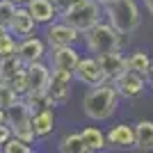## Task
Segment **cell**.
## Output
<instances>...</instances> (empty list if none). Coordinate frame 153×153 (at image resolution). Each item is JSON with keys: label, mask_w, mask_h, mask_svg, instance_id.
<instances>
[{"label": "cell", "mask_w": 153, "mask_h": 153, "mask_svg": "<svg viewBox=\"0 0 153 153\" xmlns=\"http://www.w3.org/2000/svg\"><path fill=\"white\" fill-rule=\"evenodd\" d=\"M85 114L96 121H105L114 114L117 110V89L108 82L94 85V89H89L82 98Z\"/></svg>", "instance_id": "cell-1"}, {"label": "cell", "mask_w": 153, "mask_h": 153, "mask_svg": "<svg viewBox=\"0 0 153 153\" xmlns=\"http://www.w3.org/2000/svg\"><path fill=\"white\" fill-rule=\"evenodd\" d=\"M105 5L110 14V25L119 34H130L140 25V9L135 5V0H110Z\"/></svg>", "instance_id": "cell-2"}, {"label": "cell", "mask_w": 153, "mask_h": 153, "mask_svg": "<svg viewBox=\"0 0 153 153\" xmlns=\"http://www.w3.org/2000/svg\"><path fill=\"white\" fill-rule=\"evenodd\" d=\"M5 121L9 123L14 137H19V140L27 142V144L34 140V130H32V110H30V105H27L25 101L16 98L9 108H5Z\"/></svg>", "instance_id": "cell-3"}, {"label": "cell", "mask_w": 153, "mask_h": 153, "mask_svg": "<svg viewBox=\"0 0 153 153\" xmlns=\"http://www.w3.org/2000/svg\"><path fill=\"white\" fill-rule=\"evenodd\" d=\"M87 48L96 55H105V53H114L119 48V32L108 23H96L87 30Z\"/></svg>", "instance_id": "cell-4"}, {"label": "cell", "mask_w": 153, "mask_h": 153, "mask_svg": "<svg viewBox=\"0 0 153 153\" xmlns=\"http://www.w3.org/2000/svg\"><path fill=\"white\" fill-rule=\"evenodd\" d=\"M62 14H64V21L71 27H76L78 32H87L91 25H96L101 21V9H98L96 0H82V2H78L76 7H71Z\"/></svg>", "instance_id": "cell-5"}, {"label": "cell", "mask_w": 153, "mask_h": 153, "mask_svg": "<svg viewBox=\"0 0 153 153\" xmlns=\"http://www.w3.org/2000/svg\"><path fill=\"white\" fill-rule=\"evenodd\" d=\"M71 80H73V73L71 71H53L51 80H48V87H46V101L48 105L53 103H62L69 98V91H71Z\"/></svg>", "instance_id": "cell-6"}, {"label": "cell", "mask_w": 153, "mask_h": 153, "mask_svg": "<svg viewBox=\"0 0 153 153\" xmlns=\"http://www.w3.org/2000/svg\"><path fill=\"white\" fill-rule=\"evenodd\" d=\"M25 78H27V94L25 96H44L46 87H48V80H51V71L39 59V62H32L25 66Z\"/></svg>", "instance_id": "cell-7"}, {"label": "cell", "mask_w": 153, "mask_h": 153, "mask_svg": "<svg viewBox=\"0 0 153 153\" xmlns=\"http://www.w3.org/2000/svg\"><path fill=\"white\" fill-rule=\"evenodd\" d=\"M73 73H76V78L80 80V82L89 85V87L105 82V73H103V69H101V64H98V59H96V57L78 59Z\"/></svg>", "instance_id": "cell-8"}, {"label": "cell", "mask_w": 153, "mask_h": 153, "mask_svg": "<svg viewBox=\"0 0 153 153\" xmlns=\"http://www.w3.org/2000/svg\"><path fill=\"white\" fill-rule=\"evenodd\" d=\"M114 89L121 96H126V98H135V96H140L142 91H144V80H142L140 73L126 71V73H121V76L114 80Z\"/></svg>", "instance_id": "cell-9"}, {"label": "cell", "mask_w": 153, "mask_h": 153, "mask_svg": "<svg viewBox=\"0 0 153 153\" xmlns=\"http://www.w3.org/2000/svg\"><path fill=\"white\" fill-rule=\"evenodd\" d=\"M96 59H98L103 73H105V80H117L121 73L128 71L126 59H123L117 51L114 53H105V55H96Z\"/></svg>", "instance_id": "cell-10"}, {"label": "cell", "mask_w": 153, "mask_h": 153, "mask_svg": "<svg viewBox=\"0 0 153 153\" xmlns=\"http://www.w3.org/2000/svg\"><path fill=\"white\" fill-rule=\"evenodd\" d=\"M16 57L25 64V66L32 64V62H39V59L44 57V41L37 39V37H25L16 46Z\"/></svg>", "instance_id": "cell-11"}, {"label": "cell", "mask_w": 153, "mask_h": 153, "mask_svg": "<svg viewBox=\"0 0 153 153\" xmlns=\"http://www.w3.org/2000/svg\"><path fill=\"white\" fill-rule=\"evenodd\" d=\"M46 39H48V44H51L53 48H59V46H71V44L78 39V30H76V27H71L69 23H59V25L48 27Z\"/></svg>", "instance_id": "cell-12"}, {"label": "cell", "mask_w": 153, "mask_h": 153, "mask_svg": "<svg viewBox=\"0 0 153 153\" xmlns=\"http://www.w3.org/2000/svg\"><path fill=\"white\" fill-rule=\"evenodd\" d=\"M34 19L32 14L27 12V7H19L16 5V12H14V19H12V25H9V32L19 34V37H27L32 30H34Z\"/></svg>", "instance_id": "cell-13"}, {"label": "cell", "mask_w": 153, "mask_h": 153, "mask_svg": "<svg viewBox=\"0 0 153 153\" xmlns=\"http://www.w3.org/2000/svg\"><path fill=\"white\" fill-rule=\"evenodd\" d=\"M108 144L117 149H130L135 146V128L126 126V123H119L108 133Z\"/></svg>", "instance_id": "cell-14"}, {"label": "cell", "mask_w": 153, "mask_h": 153, "mask_svg": "<svg viewBox=\"0 0 153 153\" xmlns=\"http://www.w3.org/2000/svg\"><path fill=\"white\" fill-rule=\"evenodd\" d=\"M78 59H80V55H78L71 46H59V48H55V53H53V69L71 71V73H73Z\"/></svg>", "instance_id": "cell-15"}, {"label": "cell", "mask_w": 153, "mask_h": 153, "mask_svg": "<svg viewBox=\"0 0 153 153\" xmlns=\"http://www.w3.org/2000/svg\"><path fill=\"white\" fill-rule=\"evenodd\" d=\"M53 110L51 108H41L37 112H32V130H34V137H46V135L53 130Z\"/></svg>", "instance_id": "cell-16"}, {"label": "cell", "mask_w": 153, "mask_h": 153, "mask_svg": "<svg viewBox=\"0 0 153 153\" xmlns=\"http://www.w3.org/2000/svg\"><path fill=\"white\" fill-rule=\"evenodd\" d=\"M27 12L32 14L34 23H48L55 16V5L51 0H27Z\"/></svg>", "instance_id": "cell-17"}, {"label": "cell", "mask_w": 153, "mask_h": 153, "mask_svg": "<svg viewBox=\"0 0 153 153\" xmlns=\"http://www.w3.org/2000/svg\"><path fill=\"white\" fill-rule=\"evenodd\" d=\"M135 146L140 151H153V121H140L135 126Z\"/></svg>", "instance_id": "cell-18"}, {"label": "cell", "mask_w": 153, "mask_h": 153, "mask_svg": "<svg viewBox=\"0 0 153 153\" xmlns=\"http://www.w3.org/2000/svg\"><path fill=\"white\" fill-rule=\"evenodd\" d=\"M23 66H25V64L21 62L16 55L2 57V59H0V80H2V82H9V80H12V78L23 69Z\"/></svg>", "instance_id": "cell-19"}, {"label": "cell", "mask_w": 153, "mask_h": 153, "mask_svg": "<svg viewBox=\"0 0 153 153\" xmlns=\"http://www.w3.org/2000/svg\"><path fill=\"white\" fill-rule=\"evenodd\" d=\"M59 151L62 153H87V144L82 142L80 133H73V135H66L62 142H59Z\"/></svg>", "instance_id": "cell-20"}, {"label": "cell", "mask_w": 153, "mask_h": 153, "mask_svg": "<svg viewBox=\"0 0 153 153\" xmlns=\"http://www.w3.org/2000/svg\"><path fill=\"white\" fill-rule=\"evenodd\" d=\"M80 137H82V142L87 144L89 151H101V149H105V137H103V133L96 130V128H85L82 133H80Z\"/></svg>", "instance_id": "cell-21"}, {"label": "cell", "mask_w": 153, "mask_h": 153, "mask_svg": "<svg viewBox=\"0 0 153 153\" xmlns=\"http://www.w3.org/2000/svg\"><path fill=\"white\" fill-rule=\"evenodd\" d=\"M126 64H128V71H135V73H140V76H146L149 66H151L146 53H135V55H130V57L126 59Z\"/></svg>", "instance_id": "cell-22"}, {"label": "cell", "mask_w": 153, "mask_h": 153, "mask_svg": "<svg viewBox=\"0 0 153 153\" xmlns=\"http://www.w3.org/2000/svg\"><path fill=\"white\" fill-rule=\"evenodd\" d=\"M14 12H16V5L12 0H0V25L5 30H9V25H12Z\"/></svg>", "instance_id": "cell-23"}, {"label": "cell", "mask_w": 153, "mask_h": 153, "mask_svg": "<svg viewBox=\"0 0 153 153\" xmlns=\"http://www.w3.org/2000/svg\"><path fill=\"white\" fill-rule=\"evenodd\" d=\"M2 151L5 153H30L32 149L27 146V142H23V140H19V137H9V140L2 144Z\"/></svg>", "instance_id": "cell-24"}, {"label": "cell", "mask_w": 153, "mask_h": 153, "mask_svg": "<svg viewBox=\"0 0 153 153\" xmlns=\"http://www.w3.org/2000/svg\"><path fill=\"white\" fill-rule=\"evenodd\" d=\"M9 55H16V41L9 32H2L0 34V59L9 57Z\"/></svg>", "instance_id": "cell-25"}, {"label": "cell", "mask_w": 153, "mask_h": 153, "mask_svg": "<svg viewBox=\"0 0 153 153\" xmlns=\"http://www.w3.org/2000/svg\"><path fill=\"white\" fill-rule=\"evenodd\" d=\"M16 98H19V94H16V91H14L7 82L0 80V108H9Z\"/></svg>", "instance_id": "cell-26"}, {"label": "cell", "mask_w": 153, "mask_h": 153, "mask_svg": "<svg viewBox=\"0 0 153 153\" xmlns=\"http://www.w3.org/2000/svg\"><path fill=\"white\" fill-rule=\"evenodd\" d=\"M9 137H12V128H9L7 121H2V123H0V144H5Z\"/></svg>", "instance_id": "cell-27"}, {"label": "cell", "mask_w": 153, "mask_h": 153, "mask_svg": "<svg viewBox=\"0 0 153 153\" xmlns=\"http://www.w3.org/2000/svg\"><path fill=\"white\" fill-rule=\"evenodd\" d=\"M146 5H149V9H151V14H153V0H146Z\"/></svg>", "instance_id": "cell-28"}, {"label": "cell", "mask_w": 153, "mask_h": 153, "mask_svg": "<svg viewBox=\"0 0 153 153\" xmlns=\"http://www.w3.org/2000/svg\"><path fill=\"white\" fill-rule=\"evenodd\" d=\"M14 5H23V2H27V0H12Z\"/></svg>", "instance_id": "cell-29"}, {"label": "cell", "mask_w": 153, "mask_h": 153, "mask_svg": "<svg viewBox=\"0 0 153 153\" xmlns=\"http://www.w3.org/2000/svg\"><path fill=\"white\" fill-rule=\"evenodd\" d=\"M149 76L153 78V64H151V66H149Z\"/></svg>", "instance_id": "cell-30"}, {"label": "cell", "mask_w": 153, "mask_h": 153, "mask_svg": "<svg viewBox=\"0 0 153 153\" xmlns=\"http://www.w3.org/2000/svg\"><path fill=\"white\" fill-rule=\"evenodd\" d=\"M2 32H9V30H5V27H2V25H0V34H2Z\"/></svg>", "instance_id": "cell-31"}, {"label": "cell", "mask_w": 153, "mask_h": 153, "mask_svg": "<svg viewBox=\"0 0 153 153\" xmlns=\"http://www.w3.org/2000/svg\"><path fill=\"white\" fill-rule=\"evenodd\" d=\"M98 2H110V0H98Z\"/></svg>", "instance_id": "cell-32"}]
</instances>
